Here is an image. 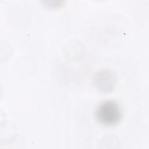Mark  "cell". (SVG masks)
Returning a JSON list of instances; mask_svg holds the SVG:
<instances>
[{"label":"cell","mask_w":149,"mask_h":149,"mask_svg":"<svg viewBox=\"0 0 149 149\" xmlns=\"http://www.w3.org/2000/svg\"><path fill=\"white\" fill-rule=\"evenodd\" d=\"M95 117L98 123L104 126L115 125L120 121L122 117L121 107L116 101L105 100L96 107Z\"/></svg>","instance_id":"cell-1"}]
</instances>
